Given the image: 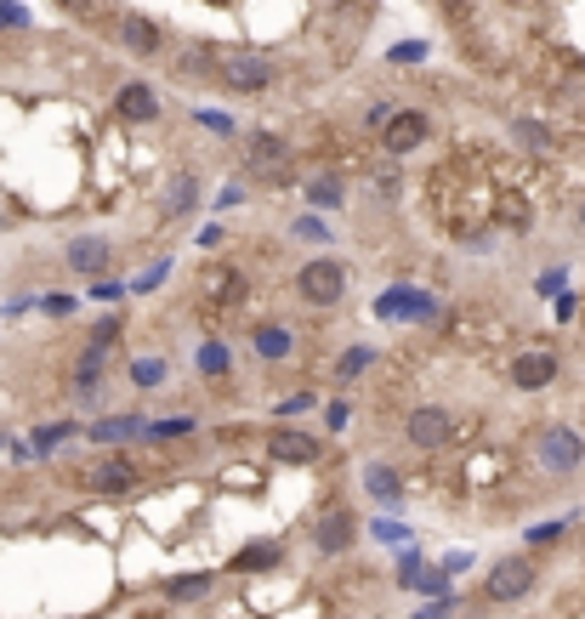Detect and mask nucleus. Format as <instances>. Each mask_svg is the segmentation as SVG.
Returning <instances> with one entry per match:
<instances>
[{
    "label": "nucleus",
    "instance_id": "1",
    "mask_svg": "<svg viewBox=\"0 0 585 619\" xmlns=\"http://www.w3.org/2000/svg\"><path fill=\"white\" fill-rule=\"evenodd\" d=\"M540 585V563H534L529 551H506V557H495V563L483 568V585L478 597L489 602V608H512V602H523Z\"/></svg>",
    "mask_w": 585,
    "mask_h": 619
},
{
    "label": "nucleus",
    "instance_id": "2",
    "mask_svg": "<svg viewBox=\"0 0 585 619\" xmlns=\"http://www.w3.org/2000/svg\"><path fill=\"white\" fill-rule=\"evenodd\" d=\"M74 483H80L86 495H97V500H125V495H137L142 489V466L125 455V449H114V455H97L91 466H80Z\"/></svg>",
    "mask_w": 585,
    "mask_h": 619
},
{
    "label": "nucleus",
    "instance_id": "3",
    "mask_svg": "<svg viewBox=\"0 0 585 619\" xmlns=\"http://www.w3.org/2000/svg\"><path fill=\"white\" fill-rule=\"evenodd\" d=\"M534 466L546 472V478H574L585 466V432L580 426H563V421H551L534 432Z\"/></svg>",
    "mask_w": 585,
    "mask_h": 619
},
{
    "label": "nucleus",
    "instance_id": "4",
    "mask_svg": "<svg viewBox=\"0 0 585 619\" xmlns=\"http://www.w3.org/2000/svg\"><path fill=\"white\" fill-rule=\"evenodd\" d=\"M211 86H222L228 97H267V91L279 86V69L262 52H222Z\"/></svg>",
    "mask_w": 585,
    "mask_h": 619
},
{
    "label": "nucleus",
    "instance_id": "5",
    "mask_svg": "<svg viewBox=\"0 0 585 619\" xmlns=\"http://www.w3.org/2000/svg\"><path fill=\"white\" fill-rule=\"evenodd\" d=\"M290 284H296V296H302L307 307L330 313V307L347 301V262H341V256H307Z\"/></svg>",
    "mask_w": 585,
    "mask_h": 619
},
{
    "label": "nucleus",
    "instance_id": "6",
    "mask_svg": "<svg viewBox=\"0 0 585 619\" xmlns=\"http://www.w3.org/2000/svg\"><path fill=\"white\" fill-rule=\"evenodd\" d=\"M358 534H364V523H358L353 506L324 500L319 517H313V529H307V540H313V551H319V557H347V551L358 546Z\"/></svg>",
    "mask_w": 585,
    "mask_h": 619
},
{
    "label": "nucleus",
    "instance_id": "7",
    "mask_svg": "<svg viewBox=\"0 0 585 619\" xmlns=\"http://www.w3.org/2000/svg\"><path fill=\"white\" fill-rule=\"evenodd\" d=\"M324 449L330 443L319 438V432H307V426H290V421H273L262 432V455L279 460V466H319Z\"/></svg>",
    "mask_w": 585,
    "mask_h": 619
},
{
    "label": "nucleus",
    "instance_id": "8",
    "mask_svg": "<svg viewBox=\"0 0 585 619\" xmlns=\"http://www.w3.org/2000/svg\"><path fill=\"white\" fill-rule=\"evenodd\" d=\"M449 438H455V415L444 404H415L404 415V443L415 455H438V449H449Z\"/></svg>",
    "mask_w": 585,
    "mask_h": 619
},
{
    "label": "nucleus",
    "instance_id": "9",
    "mask_svg": "<svg viewBox=\"0 0 585 619\" xmlns=\"http://www.w3.org/2000/svg\"><path fill=\"white\" fill-rule=\"evenodd\" d=\"M444 307H438V296L432 290H415V284H387L381 296H375V319L387 324H426L438 319Z\"/></svg>",
    "mask_w": 585,
    "mask_h": 619
},
{
    "label": "nucleus",
    "instance_id": "10",
    "mask_svg": "<svg viewBox=\"0 0 585 619\" xmlns=\"http://www.w3.org/2000/svg\"><path fill=\"white\" fill-rule=\"evenodd\" d=\"M432 131H438V120L426 108H392V120L381 125V148H387V160H404L432 142Z\"/></svg>",
    "mask_w": 585,
    "mask_h": 619
},
{
    "label": "nucleus",
    "instance_id": "11",
    "mask_svg": "<svg viewBox=\"0 0 585 619\" xmlns=\"http://www.w3.org/2000/svg\"><path fill=\"white\" fill-rule=\"evenodd\" d=\"M63 267L74 279H108L114 273V239L108 233H74L63 245Z\"/></svg>",
    "mask_w": 585,
    "mask_h": 619
},
{
    "label": "nucleus",
    "instance_id": "12",
    "mask_svg": "<svg viewBox=\"0 0 585 619\" xmlns=\"http://www.w3.org/2000/svg\"><path fill=\"white\" fill-rule=\"evenodd\" d=\"M199 205H205V177H199L194 165H177L171 182L160 188V222H188Z\"/></svg>",
    "mask_w": 585,
    "mask_h": 619
},
{
    "label": "nucleus",
    "instance_id": "13",
    "mask_svg": "<svg viewBox=\"0 0 585 619\" xmlns=\"http://www.w3.org/2000/svg\"><path fill=\"white\" fill-rule=\"evenodd\" d=\"M557 370H563V353L557 347H523V353H512V364H506V375H512V387L517 392H540L557 381Z\"/></svg>",
    "mask_w": 585,
    "mask_h": 619
},
{
    "label": "nucleus",
    "instance_id": "14",
    "mask_svg": "<svg viewBox=\"0 0 585 619\" xmlns=\"http://www.w3.org/2000/svg\"><path fill=\"white\" fill-rule=\"evenodd\" d=\"M114 35H120V46L131 57H142V63H154V57H165V29L148 12H120V23H114Z\"/></svg>",
    "mask_w": 585,
    "mask_h": 619
},
{
    "label": "nucleus",
    "instance_id": "15",
    "mask_svg": "<svg viewBox=\"0 0 585 619\" xmlns=\"http://www.w3.org/2000/svg\"><path fill=\"white\" fill-rule=\"evenodd\" d=\"M250 353L262 358L267 370H279V364L296 358V330H290L284 319H256L250 324Z\"/></svg>",
    "mask_w": 585,
    "mask_h": 619
},
{
    "label": "nucleus",
    "instance_id": "16",
    "mask_svg": "<svg viewBox=\"0 0 585 619\" xmlns=\"http://www.w3.org/2000/svg\"><path fill=\"white\" fill-rule=\"evenodd\" d=\"M142 421H148V409L131 404L125 415H97L91 426H80V438L97 443V449H114V443H137V438H142Z\"/></svg>",
    "mask_w": 585,
    "mask_h": 619
},
{
    "label": "nucleus",
    "instance_id": "17",
    "mask_svg": "<svg viewBox=\"0 0 585 619\" xmlns=\"http://www.w3.org/2000/svg\"><path fill=\"white\" fill-rule=\"evenodd\" d=\"M358 478H364V495H370L381 512H398V506H404V472H398L392 460H364Z\"/></svg>",
    "mask_w": 585,
    "mask_h": 619
},
{
    "label": "nucleus",
    "instance_id": "18",
    "mask_svg": "<svg viewBox=\"0 0 585 619\" xmlns=\"http://www.w3.org/2000/svg\"><path fill=\"white\" fill-rule=\"evenodd\" d=\"M114 114H120L125 125H154L160 120V97H154L148 80H125V86L114 91Z\"/></svg>",
    "mask_w": 585,
    "mask_h": 619
},
{
    "label": "nucleus",
    "instance_id": "19",
    "mask_svg": "<svg viewBox=\"0 0 585 619\" xmlns=\"http://www.w3.org/2000/svg\"><path fill=\"white\" fill-rule=\"evenodd\" d=\"M216 591V568H188V574H171L160 585V602L165 608H188V602H205Z\"/></svg>",
    "mask_w": 585,
    "mask_h": 619
},
{
    "label": "nucleus",
    "instance_id": "20",
    "mask_svg": "<svg viewBox=\"0 0 585 619\" xmlns=\"http://www.w3.org/2000/svg\"><path fill=\"white\" fill-rule=\"evenodd\" d=\"M199 290L216 301V313H222V307H239V301H245V273H239L233 262H211L205 267V279H199Z\"/></svg>",
    "mask_w": 585,
    "mask_h": 619
},
{
    "label": "nucleus",
    "instance_id": "21",
    "mask_svg": "<svg viewBox=\"0 0 585 619\" xmlns=\"http://www.w3.org/2000/svg\"><path fill=\"white\" fill-rule=\"evenodd\" d=\"M302 199L307 211H347V177L341 171H313V177H302Z\"/></svg>",
    "mask_w": 585,
    "mask_h": 619
},
{
    "label": "nucleus",
    "instance_id": "22",
    "mask_svg": "<svg viewBox=\"0 0 585 619\" xmlns=\"http://www.w3.org/2000/svg\"><path fill=\"white\" fill-rule=\"evenodd\" d=\"M216 40H182V52L171 57V74L182 80H216Z\"/></svg>",
    "mask_w": 585,
    "mask_h": 619
},
{
    "label": "nucleus",
    "instance_id": "23",
    "mask_svg": "<svg viewBox=\"0 0 585 619\" xmlns=\"http://www.w3.org/2000/svg\"><path fill=\"white\" fill-rule=\"evenodd\" d=\"M284 563V540H250V546H239L228 557V568L222 574H267V568Z\"/></svg>",
    "mask_w": 585,
    "mask_h": 619
},
{
    "label": "nucleus",
    "instance_id": "24",
    "mask_svg": "<svg viewBox=\"0 0 585 619\" xmlns=\"http://www.w3.org/2000/svg\"><path fill=\"white\" fill-rule=\"evenodd\" d=\"M284 160H296V154H290V142H284L279 131H250V137H245V171L284 165Z\"/></svg>",
    "mask_w": 585,
    "mask_h": 619
},
{
    "label": "nucleus",
    "instance_id": "25",
    "mask_svg": "<svg viewBox=\"0 0 585 619\" xmlns=\"http://www.w3.org/2000/svg\"><path fill=\"white\" fill-rule=\"evenodd\" d=\"M194 370H199V381H233V347L222 336H205L194 353Z\"/></svg>",
    "mask_w": 585,
    "mask_h": 619
},
{
    "label": "nucleus",
    "instance_id": "26",
    "mask_svg": "<svg viewBox=\"0 0 585 619\" xmlns=\"http://www.w3.org/2000/svg\"><path fill=\"white\" fill-rule=\"evenodd\" d=\"M574 529H580V512H563V517H551V523H529L523 546H529V557H534V551H557Z\"/></svg>",
    "mask_w": 585,
    "mask_h": 619
},
{
    "label": "nucleus",
    "instance_id": "27",
    "mask_svg": "<svg viewBox=\"0 0 585 619\" xmlns=\"http://www.w3.org/2000/svg\"><path fill=\"white\" fill-rule=\"evenodd\" d=\"M125 381L137 392H154V387H165L171 381V358L165 353H142V358H125Z\"/></svg>",
    "mask_w": 585,
    "mask_h": 619
},
{
    "label": "nucleus",
    "instance_id": "28",
    "mask_svg": "<svg viewBox=\"0 0 585 619\" xmlns=\"http://www.w3.org/2000/svg\"><path fill=\"white\" fill-rule=\"evenodd\" d=\"M375 358H381V353H375L370 341H353V347H341V353H336V364H330V370H336L341 387H353V381H364V375L375 370Z\"/></svg>",
    "mask_w": 585,
    "mask_h": 619
},
{
    "label": "nucleus",
    "instance_id": "29",
    "mask_svg": "<svg viewBox=\"0 0 585 619\" xmlns=\"http://www.w3.org/2000/svg\"><path fill=\"white\" fill-rule=\"evenodd\" d=\"M74 438H80V421H46V426L29 432V455L46 460L52 449H63V443H74Z\"/></svg>",
    "mask_w": 585,
    "mask_h": 619
},
{
    "label": "nucleus",
    "instance_id": "30",
    "mask_svg": "<svg viewBox=\"0 0 585 619\" xmlns=\"http://www.w3.org/2000/svg\"><path fill=\"white\" fill-rule=\"evenodd\" d=\"M194 432H199V415H160V421H142L137 443H171V438H194Z\"/></svg>",
    "mask_w": 585,
    "mask_h": 619
},
{
    "label": "nucleus",
    "instance_id": "31",
    "mask_svg": "<svg viewBox=\"0 0 585 619\" xmlns=\"http://www.w3.org/2000/svg\"><path fill=\"white\" fill-rule=\"evenodd\" d=\"M131 330V313H103V319H91V330H86V347H103V353H114V341Z\"/></svg>",
    "mask_w": 585,
    "mask_h": 619
},
{
    "label": "nucleus",
    "instance_id": "32",
    "mask_svg": "<svg viewBox=\"0 0 585 619\" xmlns=\"http://www.w3.org/2000/svg\"><path fill=\"white\" fill-rule=\"evenodd\" d=\"M262 194H284V188H302V171H296V160H284V165H262V171H245Z\"/></svg>",
    "mask_w": 585,
    "mask_h": 619
},
{
    "label": "nucleus",
    "instance_id": "33",
    "mask_svg": "<svg viewBox=\"0 0 585 619\" xmlns=\"http://www.w3.org/2000/svg\"><path fill=\"white\" fill-rule=\"evenodd\" d=\"M512 137L523 142V148H534V154H551V148H557V131H551L546 120H529V114L512 120Z\"/></svg>",
    "mask_w": 585,
    "mask_h": 619
},
{
    "label": "nucleus",
    "instance_id": "34",
    "mask_svg": "<svg viewBox=\"0 0 585 619\" xmlns=\"http://www.w3.org/2000/svg\"><path fill=\"white\" fill-rule=\"evenodd\" d=\"M404 591H415V597H426V602H444V597H455V585H449V574L438 563H426L415 580L404 585Z\"/></svg>",
    "mask_w": 585,
    "mask_h": 619
},
{
    "label": "nucleus",
    "instance_id": "35",
    "mask_svg": "<svg viewBox=\"0 0 585 619\" xmlns=\"http://www.w3.org/2000/svg\"><path fill=\"white\" fill-rule=\"evenodd\" d=\"M290 239H302V245H336V228L324 222V211H302L290 222Z\"/></svg>",
    "mask_w": 585,
    "mask_h": 619
},
{
    "label": "nucleus",
    "instance_id": "36",
    "mask_svg": "<svg viewBox=\"0 0 585 619\" xmlns=\"http://www.w3.org/2000/svg\"><path fill=\"white\" fill-rule=\"evenodd\" d=\"M319 404H324V398L313 387H296V392H284L279 404H273V421H302V415H313Z\"/></svg>",
    "mask_w": 585,
    "mask_h": 619
},
{
    "label": "nucleus",
    "instance_id": "37",
    "mask_svg": "<svg viewBox=\"0 0 585 619\" xmlns=\"http://www.w3.org/2000/svg\"><path fill=\"white\" fill-rule=\"evenodd\" d=\"M171 267H177L171 256H154V262L142 267L137 279H125V284H131V296H154V290H160V284L171 279Z\"/></svg>",
    "mask_w": 585,
    "mask_h": 619
},
{
    "label": "nucleus",
    "instance_id": "38",
    "mask_svg": "<svg viewBox=\"0 0 585 619\" xmlns=\"http://www.w3.org/2000/svg\"><path fill=\"white\" fill-rule=\"evenodd\" d=\"M370 182H375V194H381V199H387V205H392V199L404 194V160H387V165H375V171H370Z\"/></svg>",
    "mask_w": 585,
    "mask_h": 619
},
{
    "label": "nucleus",
    "instance_id": "39",
    "mask_svg": "<svg viewBox=\"0 0 585 619\" xmlns=\"http://www.w3.org/2000/svg\"><path fill=\"white\" fill-rule=\"evenodd\" d=\"M421 568H426V551L415 546V540H409V546H398V563H392V580H398V591H404V585L415 580Z\"/></svg>",
    "mask_w": 585,
    "mask_h": 619
},
{
    "label": "nucleus",
    "instance_id": "40",
    "mask_svg": "<svg viewBox=\"0 0 585 619\" xmlns=\"http://www.w3.org/2000/svg\"><path fill=\"white\" fill-rule=\"evenodd\" d=\"M455 239H461V250H472V256H489V250H495V228H472V222H455Z\"/></svg>",
    "mask_w": 585,
    "mask_h": 619
},
{
    "label": "nucleus",
    "instance_id": "41",
    "mask_svg": "<svg viewBox=\"0 0 585 619\" xmlns=\"http://www.w3.org/2000/svg\"><path fill=\"white\" fill-rule=\"evenodd\" d=\"M35 313H46V319H74V313H80V296H63V290L35 296Z\"/></svg>",
    "mask_w": 585,
    "mask_h": 619
},
{
    "label": "nucleus",
    "instance_id": "42",
    "mask_svg": "<svg viewBox=\"0 0 585 619\" xmlns=\"http://www.w3.org/2000/svg\"><path fill=\"white\" fill-rule=\"evenodd\" d=\"M91 301H108V307H125V301H131V284H125V279H114V273H108V279H91Z\"/></svg>",
    "mask_w": 585,
    "mask_h": 619
},
{
    "label": "nucleus",
    "instance_id": "43",
    "mask_svg": "<svg viewBox=\"0 0 585 619\" xmlns=\"http://www.w3.org/2000/svg\"><path fill=\"white\" fill-rule=\"evenodd\" d=\"M370 534L381 540V546H392V551L415 540V534H409V523H392V517H375V523H370Z\"/></svg>",
    "mask_w": 585,
    "mask_h": 619
},
{
    "label": "nucleus",
    "instance_id": "44",
    "mask_svg": "<svg viewBox=\"0 0 585 619\" xmlns=\"http://www.w3.org/2000/svg\"><path fill=\"white\" fill-rule=\"evenodd\" d=\"M194 120L205 125V131H216V137H233V131H239L233 114H222V108H194Z\"/></svg>",
    "mask_w": 585,
    "mask_h": 619
},
{
    "label": "nucleus",
    "instance_id": "45",
    "mask_svg": "<svg viewBox=\"0 0 585 619\" xmlns=\"http://www.w3.org/2000/svg\"><path fill=\"white\" fill-rule=\"evenodd\" d=\"M324 426H330V432H347V421H353V404H347V398H324Z\"/></svg>",
    "mask_w": 585,
    "mask_h": 619
},
{
    "label": "nucleus",
    "instance_id": "46",
    "mask_svg": "<svg viewBox=\"0 0 585 619\" xmlns=\"http://www.w3.org/2000/svg\"><path fill=\"white\" fill-rule=\"evenodd\" d=\"M563 279H568V267H563V262L546 267V273L534 279V296H563Z\"/></svg>",
    "mask_w": 585,
    "mask_h": 619
},
{
    "label": "nucleus",
    "instance_id": "47",
    "mask_svg": "<svg viewBox=\"0 0 585 619\" xmlns=\"http://www.w3.org/2000/svg\"><path fill=\"white\" fill-rule=\"evenodd\" d=\"M29 6H18V0H0V29H29Z\"/></svg>",
    "mask_w": 585,
    "mask_h": 619
},
{
    "label": "nucleus",
    "instance_id": "48",
    "mask_svg": "<svg viewBox=\"0 0 585 619\" xmlns=\"http://www.w3.org/2000/svg\"><path fill=\"white\" fill-rule=\"evenodd\" d=\"M421 57H426V40H404V46H392L387 52V63L398 69V63H421Z\"/></svg>",
    "mask_w": 585,
    "mask_h": 619
},
{
    "label": "nucleus",
    "instance_id": "49",
    "mask_svg": "<svg viewBox=\"0 0 585 619\" xmlns=\"http://www.w3.org/2000/svg\"><path fill=\"white\" fill-rule=\"evenodd\" d=\"M455 608H461V597H444V602H426L415 619H455Z\"/></svg>",
    "mask_w": 585,
    "mask_h": 619
},
{
    "label": "nucleus",
    "instance_id": "50",
    "mask_svg": "<svg viewBox=\"0 0 585 619\" xmlns=\"http://www.w3.org/2000/svg\"><path fill=\"white\" fill-rule=\"evenodd\" d=\"M228 245V222H211V228H199V250H216Z\"/></svg>",
    "mask_w": 585,
    "mask_h": 619
},
{
    "label": "nucleus",
    "instance_id": "51",
    "mask_svg": "<svg viewBox=\"0 0 585 619\" xmlns=\"http://www.w3.org/2000/svg\"><path fill=\"white\" fill-rule=\"evenodd\" d=\"M387 120H392V103H370V108H364V131H381Z\"/></svg>",
    "mask_w": 585,
    "mask_h": 619
},
{
    "label": "nucleus",
    "instance_id": "52",
    "mask_svg": "<svg viewBox=\"0 0 585 619\" xmlns=\"http://www.w3.org/2000/svg\"><path fill=\"white\" fill-rule=\"evenodd\" d=\"M233 205H245V182H228V188L216 194V211H233Z\"/></svg>",
    "mask_w": 585,
    "mask_h": 619
},
{
    "label": "nucleus",
    "instance_id": "53",
    "mask_svg": "<svg viewBox=\"0 0 585 619\" xmlns=\"http://www.w3.org/2000/svg\"><path fill=\"white\" fill-rule=\"evenodd\" d=\"M438 568H444L449 580H455L461 568H472V551H449V557H438Z\"/></svg>",
    "mask_w": 585,
    "mask_h": 619
},
{
    "label": "nucleus",
    "instance_id": "54",
    "mask_svg": "<svg viewBox=\"0 0 585 619\" xmlns=\"http://www.w3.org/2000/svg\"><path fill=\"white\" fill-rule=\"evenodd\" d=\"M57 6H63V12H74V18H97V0H57Z\"/></svg>",
    "mask_w": 585,
    "mask_h": 619
},
{
    "label": "nucleus",
    "instance_id": "55",
    "mask_svg": "<svg viewBox=\"0 0 585 619\" xmlns=\"http://www.w3.org/2000/svg\"><path fill=\"white\" fill-rule=\"evenodd\" d=\"M574 307H580V296H568L563 290V296H557V319H574Z\"/></svg>",
    "mask_w": 585,
    "mask_h": 619
},
{
    "label": "nucleus",
    "instance_id": "56",
    "mask_svg": "<svg viewBox=\"0 0 585 619\" xmlns=\"http://www.w3.org/2000/svg\"><path fill=\"white\" fill-rule=\"evenodd\" d=\"M574 228H580V233H585V199H580V211H574Z\"/></svg>",
    "mask_w": 585,
    "mask_h": 619
},
{
    "label": "nucleus",
    "instance_id": "57",
    "mask_svg": "<svg viewBox=\"0 0 585 619\" xmlns=\"http://www.w3.org/2000/svg\"><path fill=\"white\" fill-rule=\"evenodd\" d=\"M137 619H171V614H165V608H148V614H137Z\"/></svg>",
    "mask_w": 585,
    "mask_h": 619
}]
</instances>
